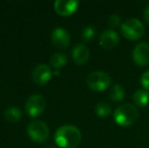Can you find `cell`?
Wrapping results in <instances>:
<instances>
[{
	"label": "cell",
	"mask_w": 149,
	"mask_h": 148,
	"mask_svg": "<svg viewBox=\"0 0 149 148\" xmlns=\"http://www.w3.org/2000/svg\"><path fill=\"white\" fill-rule=\"evenodd\" d=\"M139 118V112L135 106L131 104L120 106L114 112V120L122 127H128L133 125Z\"/></svg>",
	"instance_id": "cell-2"
},
{
	"label": "cell",
	"mask_w": 149,
	"mask_h": 148,
	"mask_svg": "<svg viewBox=\"0 0 149 148\" xmlns=\"http://www.w3.org/2000/svg\"><path fill=\"white\" fill-rule=\"evenodd\" d=\"M44 148H56L55 146H53V145H48V146L44 147Z\"/></svg>",
	"instance_id": "cell-22"
},
{
	"label": "cell",
	"mask_w": 149,
	"mask_h": 148,
	"mask_svg": "<svg viewBox=\"0 0 149 148\" xmlns=\"http://www.w3.org/2000/svg\"><path fill=\"white\" fill-rule=\"evenodd\" d=\"M28 134L31 140L44 142L49 137V127L42 121H33L29 124Z\"/></svg>",
	"instance_id": "cell-5"
},
{
	"label": "cell",
	"mask_w": 149,
	"mask_h": 148,
	"mask_svg": "<svg viewBox=\"0 0 149 148\" xmlns=\"http://www.w3.org/2000/svg\"><path fill=\"white\" fill-rule=\"evenodd\" d=\"M141 84L145 90L149 91V70L144 72L141 76Z\"/></svg>",
	"instance_id": "cell-20"
},
{
	"label": "cell",
	"mask_w": 149,
	"mask_h": 148,
	"mask_svg": "<svg viewBox=\"0 0 149 148\" xmlns=\"http://www.w3.org/2000/svg\"><path fill=\"white\" fill-rule=\"evenodd\" d=\"M87 85L93 91H104L110 86L111 77L104 71H93L87 76Z\"/></svg>",
	"instance_id": "cell-4"
},
{
	"label": "cell",
	"mask_w": 149,
	"mask_h": 148,
	"mask_svg": "<svg viewBox=\"0 0 149 148\" xmlns=\"http://www.w3.org/2000/svg\"><path fill=\"white\" fill-rule=\"evenodd\" d=\"M90 56V51L86 45L79 44L75 46L72 51V58L74 62L79 66H82L88 61Z\"/></svg>",
	"instance_id": "cell-12"
},
{
	"label": "cell",
	"mask_w": 149,
	"mask_h": 148,
	"mask_svg": "<svg viewBox=\"0 0 149 148\" xmlns=\"http://www.w3.org/2000/svg\"><path fill=\"white\" fill-rule=\"evenodd\" d=\"M78 1H74V0H69V1L57 0L54 3V8H55L56 12L59 15L69 16L76 11V9L78 8Z\"/></svg>",
	"instance_id": "cell-10"
},
{
	"label": "cell",
	"mask_w": 149,
	"mask_h": 148,
	"mask_svg": "<svg viewBox=\"0 0 149 148\" xmlns=\"http://www.w3.org/2000/svg\"><path fill=\"white\" fill-rule=\"evenodd\" d=\"M81 141V132L72 125H64L55 133V142L61 148H76Z\"/></svg>",
	"instance_id": "cell-1"
},
{
	"label": "cell",
	"mask_w": 149,
	"mask_h": 148,
	"mask_svg": "<svg viewBox=\"0 0 149 148\" xmlns=\"http://www.w3.org/2000/svg\"><path fill=\"white\" fill-rule=\"evenodd\" d=\"M133 101L138 107H146V105L149 103V92L145 89H138L133 95Z\"/></svg>",
	"instance_id": "cell-13"
},
{
	"label": "cell",
	"mask_w": 149,
	"mask_h": 148,
	"mask_svg": "<svg viewBox=\"0 0 149 148\" xmlns=\"http://www.w3.org/2000/svg\"><path fill=\"white\" fill-rule=\"evenodd\" d=\"M133 60L138 66H146L149 64V45L147 43H139L133 50Z\"/></svg>",
	"instance_id": "cell-8"
},
{
	"label": "cell",
	"mask_w": 149,
	"mask_h": 148,
	"mask_svg": "<svg viewBox=\"0 0 149 148\" xmlns=\"http://www.w3.org/2000/svg\"><path fill=\"white\" fill-rule=\"evenodd\" d=\"M46 109V99L42 94L35 93L31 95L26 103V111L30 117H38Z\"/></svg>",
	"instance_id": "cell-6"
},
{
	"label": "cell",
	"mask_w": 149,
	"mask_h": 148,
	"mask_svg": "<svg viewBox=\"0 0 149 148\" xmlns=\"http://www.w3.org/2000/svg\"><path fill=\"white\" fill-rule=\"evenodd\" d=\"M144 18H145L146 22L149 24V5L145 8V11H144Z\"/></svg>",
	"instance_id": "cell-21"
},
{
	"label": "cell",
	"mask_w": 149,
	"mask_h": 148,
	"mask_svg": "<svg viewBox=\"0 0 149 148\" xmlns=\"http://www.w3.org/2000/svg\"><path fill=\"white\" fill-rule=\"evenodd\" d=\"M67 57L65 54L62 53H56L54 54L51 57V60H50V63L53 66L55 69H59L61 67H64L67 64Z\"/></svg>",
	"instance_id": "cell-16"
},
{
	"label": "cell",
	"mask_w": 149,
	"mask_h": 148,
	"mask_svg": "<svg viewBox=\"0 0 149 148\" xmlns=\"http://www.w3.org/2000/svg\"><path fill=\"white\" fill-rule=\"evenodd\" d=\"M22 114L18 108L16 107H10L5 110L4 112V118L7 122L9 123H16L20 120Z\"/></svg>",
	"instance_id": "cell-14"
},
{
	"label": "cell",
	"mask_w": 149,
	"mask_h": 148,
	"mask_svg": "<svg viewBox=\"0 0 149 148\" xmlns=\"http://www.w3.org/2000/svg\"><path fill=\"white\" fill-rule=\"evenodd\" d=\"M95 113L98 117L104 118V117L110 116L111 113H112V109L107 103H100L95 107Z\"/></svg>",
	"instance_id": "cell-17"
},
{
	"label": "cell",
	"mask_w": 149,
	"mask_h": 148,
	"mask_svg": "<svg viewBox=\"0 0 149 148\" xmlns=\"http://www.w3.org/2000/svg\"><path fill=\"white\" fill-rule=\"evenodd\" d=\"M108 24L111 28H117L121 24V17L118 14H112V15L109 16Z\"/></svg>",
	"instance_id": "cell-19"
},
{
	"label": "cell",
	"mask_w": 149,
	"mask_h": 148,
	"mask_svg": "<svg viewBox=\"0 0 149 148\" xmlns=\"http://www.w3.org/2000/svg\"><path fill=\"white\" fill-rule=\"evenodd\" d=\"M94 36H95V31H94L93 26H90L83 28L82 34H81V38L85 42H90L91 40H93Z\"/></svg>",
	"instance_id": "cell-18"
},
{
	"label": "cell",
	"mask_w": 149,
	"mask_h": 148,
	"mask_svg": "<svg viewBox=\"0 0 149 148\" xmlns=\"http://www.w3.org/2000/svg\"><path fill=\"white\" fill-rule=\"evenodd\" d=\"M121 31L126 39L130 40V41H136L143 36L145 28H144L143 24L139 19L131 17L126 19L122 24Z\"/></svg>",
	"instance_id": "cell-3"
},
{
	"label": "cell",
	"mask_w": 149,
	"mask_h": 148,
	"mask_svg": "<svg viewBox=\"0 0 149 148\" xmlns=\"http://www.w3.org/2000/svg\"><path fill=\"white\" fill-rule=\"evenodd\" d=\"M52 77V71L50 67L46 64H39L33 68L31 72V78L35 83L39 85H44L50 81Z\"/></svg>",
	"instance_id": "cell-7"
},
{
	"label": "cell",
	"mask_w": 149,
	"mask_h": 148,
	"mask_svg": "<svg viewBox=\"0 0 149 148\" xmlns=\"http://www.w3.org/2000/svg\"><path fill=\"white\" fill-rule=\"evenodd\" d=\"M125 97V90L122 87V85L116 84L113 86L110 92V99H112L114 103H120L122 101Z\"/></svg>",
	"instance_id": "cell-15"
},
{
	"label": "cell",
	"mask_w": 149,
	"mask_h": 148,
	"mask_svg": "<svg viewBox=\"0 0 149 148\" xmlns=\"http://www.w3.org/2000/svg\"><path fill=\"white\" fill-rule=\"evenodd\" d=\"M51 41L58 49H65L70 44V35L66 30L62 28H57L52 32Z\"/></svg>",
	"instance_id": "cell-9"
},
{
	"label": "cell",
	"mask_w": 149,
	"mask_h": 148,
	"mask_svg": "<svg viewBox=\"0 0 149 148\" xmlns=\"http://www.w3.org/2000/svg\"><path fill=\"white\" fill-rule=\"evenodd\" d=\"M120 37L115 31L113 30H106L102 33L100 36V45L104 49L110 50L115 48L119 44Z\"/></svg>",
	"instance_id": "cell-11"
}]
</instances>
